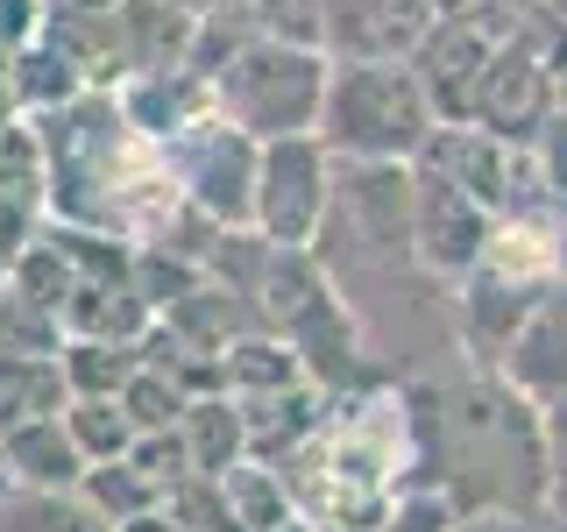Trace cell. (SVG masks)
I'll list each match as a JSON object with an SVG mask.
<instances>
[{"label":"cell","instance_id":"cell-1","mask_svg":"<svg viewBox=\"0 0 567 532\" xmlns=\"http://www.w3.org/2000/svg\"><path fill=\"white\" fill-rule=\"evenodd\" d=\"M412 390L419 490H440L454 519H539L554 497L546 405H532L504 369H440Z\"/></svg>","mask_w":567,"mask_h":532},{"label":"cell","instance_id":"cell-2","mask_svg":"<svg viewBox=\"0 0 567 532\" xmlns=\"http://www.w3.org/2000/svg\"><path fill=\"white\" fill-rule=\"evenodd\" d=\"M29 121L43 142V221L93 227L114 242H156L185 206L164 142L121 106L114 85H85Z\"/></svg>","mask_w":567,"mask_h":532},{"label":"cell","instance_id":"cell-3","mask_svg":"<svg viewBox=\"0 0 567 532\" xmlns=\"http://www.w3.org/2000/svg\"><path fill=\"white\" fill-rule=\"evenodd\" d=\"M291 490L298 519L319 532H377L419 490V440H412V390L369 383L341 390L319 426L284 461H270Z\"/></svg>","mask_w":567,"mask_h":532},{"label":"cell","instance_id":"cell-4","mask_svg":"<svg viewBox=\"0 0 567 532\" xmlns=\"http://www.w3.org/2000/svg\"><path fill=\"white\" fill-rule=\"evenodd\" d=\"M440 114L404 58H333L319 142L348 164H412L433 142Z\"/></svg>","mask_w":567,"mask_h":532},{"label":"cell","instance_id":"cell-5","mask_svg":"<svg viewBox=\"0 0 567 532\" xmlns=\"http://www.w3.org/2000/svg\"><path fill=\"white\" fill-rule=\"evenodd\" d=\"M327 71L333 58L319 43H284V35H256L213 71V100L220 114L248 129L256 142L277 135H312L319 106H327Z\"/></svg>","mask_w":567,"mask_h":532},{"label":"cell","instance_id":"cell-6","mask_svg":"<svg viewBox=\"0 0 567 532\" xmlns=\"http://www.w3.org/2000/svg\"><path fill=\"white\" fill-rule=\"evenodd\" d=\"M50 242L64 248V334H100V341H142L156 306L142 298V270H135V242L93 235V227H64L43 221Z\"/></svg>","mask_w":567,"mask_h":532},{"label":"cell","instance_id":"cell-7","mask_svg":"<svg viewBox=\"0 0 567 532\" xmlns=\"http://www.w3.org/2000/svg\"><path fill=\"white\" fill-rule=\"evenodd\" d=\"M333 171H341V156L312 135H277L256 150V213H248V227H262L270 242H298L312 248L319 221H327V200H333Z\"/></svg>","mask_w":567,"mask_h":532},{"label":"cell","instance_id":"cell-8","mask_svg":"<svg viewBox=\"0 0 567 532\" xmlns=\"http://www.w3.org/2000/svg\"><path fill=\"white\" fill-rule=\"evenodd\" d=\"M256 150H262V142L248 129H235L220 106L164 142L185 200L206 206L213 221H227V227H248V213H256Z\"/></svg>","mask_w":567,"mask_h":532},{"label":"cell","instance_id":"cell-9","mask_svg":"<svg viewBox=\"0 0 567 532\" xmlns=\"http://www.w3.org/2000/svg\"><path fill=\"white\" fill-rule=\"evenodd\" d=\"M277 334L291 341V355H298V369L319 383V390H369V383H390L383 369H377V355H369V341H362V327L348 319V306H341V291L333 284H319V291H306L291 313L277 319Z\"/></svg>","mask_w":567,"mask_h":532},{"label":"cell","instance_id":"cell-10","mask_svg":"<svg viewBox=\"0 0 567 532\" xmlns=\"http://www.w3.org/2000/svg\"><path fill=\"white\" fill-rule=\"evenodd\" d=\"M496 227V206H483L468 185H454L447 171L412 164V242L440 277H468L483 263V242Z\"/></svg>","mask_w":567,"mask_h":532},{"label":"cell","instance_id":"cell-11","mask_svg":"<svg viewBox=\"0 0 567 532\" xmlns=\"http://www.w3.org/2000/svg\"><path fill=\"white\" fill-rule=\"evenodd\" d=\"M489 50L496 35L468 14H433V29L412 43V64L425 100H433L440 121H475V93H483V71H489Z\"/></svg>","mask_w":567,"mask_h":532},{"label":"cell","instance_id":"cell-12","mask_svg":"<svg viewBox=\"0 0 567 532\" xmlns=\"http://www.w3.org/2000/svg\"><path fill=\"white\" fill-rule=\"evenodd\" d=\"M433 29L425 0H319V50L327 58H412Z\"/></svg>","mask_w":567,"mask_h":532},{"label":"cell","instance_id":"cell-13","mask_svg":"<svg viewBox=\"0 0 567 532\" xmlns=\"http://www.w3.org/2000/svg\"><path fill=\"white\" fill-rule=\"evenodd\" d=\"M496 369H504L532 405H560L567 398V277L539 291V306L525 313L518 341L504 348V362H496Z\"/></svg>","mask_w":567,"mask_h":532},{"label":"cell","instance_id":"cell-14","mask_svg":"<svg viewBox=\"0 0 567 532\" xmlns=\"http://www.w3.org/2000/svg\"><path fill=\"white\" fill-rule=\"evenodd\" d=\"M0 469H8L14 490H79V475L93 461L79 454L64 412H50V419H29L14 433H0Z\"/></svg>","mask_w":567,"mask_h":532},{"label":"cell","instance_id":"cell-15","mask_svg":"<svg viewBox=\"0 0 567 532\" xmlns=\"http://www.w3.org/2000/svg\"><path fill=\"white\" fill-rule=\"evenodd\" d=\"M192 29L199 14L177 0H121L114 8V35H121V71H171L192 58Z\"/></svg>","mask_w":567,"mask_h":532},{"label":"cell","instance_id":"cell-16","mask_svg":"<svg viewBox=\"0 0 567 532\" xmlns=\"http://www.w3.org/2000/svg\"><path fill=\"white\" fill-rule=\"evenodd\" d=\"M327 405H333V390H319V383H284V390H262V398H241L248 454H256V461H284L319 426Z\"/></svg>","mask_w":567,"mask_h":532},{"label":"cell","instance_id":"cell-17","mask_svg":"<svg viewBox=\"0 0 567 532\" xmlns=\"http://www.w3.org/2000/svg\"><path fill=\"white\" fill-rule=\"evenodd\" d=\"M177 433H185V454L199 475H227L248 454V419H241L235 390H199L185 405V419H177Z\"/></svg>","mask_w":567,"mask_h":532},{"label":"cell","instance_id":"cell-18","mask_svg":"<svg viewBox=\"0 0 567 532\" xmlns=\"http://www.w3.org/2000/svg\"><path fill=\"white\" fill-rule=\"evenodd\" d=\"M71 405V383L58 369V355H35V348H0V433L29 419H50Z\"/></svg>","mask_w":567,"mask_h":532},{"label":"cell","instance_id":"cell-19","mask_svg":"<svg viewBox=\"0 0 567 532\" xmlns=\"http://www.w3.org/2000/svg\"><path fill=\"white\" fill-rule=\"evenodd\" d=\"M164 327L177 334V341H192V348H206V355H220L235 334H248V327H262L256 313H248V298H235L220 277H199L185 298H177L171 313H156Z\"/></svg>","mask_w":567,"mask_h":532},{"label":"cell","instance_id":"cell-20","mask_svg":"<svg viewBox=\"0 0 567 532\" xmlns=\"http://www.w3.org/2000/svg\"><path fill=\"white\" fill-rule=\"evenodd\" d=\"M284 383H312L306 369H298L291 341H284L277 327H248L235 341L220 348V390H235V398H262V390H284Z\"/></svg>","mask_w":567,"mask_h":532},{"label":"cell","instance_id":"cell-21","mask_svg":"<svg viewBox=\"0 0 567 532\" xmlns=\"http://www.w3.org/2000/svg\"><path fill=\"white\" fill-rule=\"evenodd\" d=\"M58 369L71 383V398H121L128 377L142 369V341H100V334H64Z\"/></svg>","mask_w":567,"mask_h":532},{"label":"cell","instance_id":"cell-22","mask_svg":"<svg viewBox=\"0 0 567 532\" xmlns=\"http://www.w3.org/2000/svg\"><path fill=\"white\" fill-rule=\"evenodd\" d=\"M79 497L100 511L106 525H128V519H142V511L164 504V483H156L135 454H114V461H93V469L79 475Z\"/></svg>","mask_w":567,"mask_h":532},{"label":"cell","instance_id":"cell-23","mask_svg":"<svg viewBox=\"0 0 567 532\" xmlns=\"http://www.w3.org/2000/svg\"><path fill=\"white\" fill-rule=\"evenodd\" d=\"M220 490H227V511H235L241 532H277V525L298 519V504H291V490H284V475L270 469V461H256V454H241L235 469L220 475Z\"/></svg>","mask_w":567,"mask_h":532},{"label":"cell","instance_id":"cell-24","mask_svg":"<svg viewBox=\"0 0 567 532\" xmlns=\"http://www.w3.org/2000/svg\"><path fill=\"white\" fill-rule=\"evenodd\" d=\"M0 532H114L79 490H8L0 497Z\"/></svg>","mask_w":567,"mask_h":532},{"label":"cell","instance_id":"cell-25","mask_svg":"<svg viewBox=\"0 0 567 532\" xmlns=\"http://www.w3.org/2000/svg\"><path fill=\"white\" fill-rule=\"evenodd\" d=\"M71 93H85L79 64H71L43 29H35L29 43L14 50V100H22V114H43V106H58V100H71Z\"/></svg>","mask_w":567,"mask_h":532},{"label":"cell","instance_id":"cell-26","mask_svg":"<svg viewBox=\"0 0 567 532\" xmlns=\"http://www.w3.org/2000/svg\"><path fill=\"white\" fill-rule=\"evenodd\" d=\"M0 348H35V355H58L64 348V313L50 298H35L29 284L0 277Z\"/></svg>","mask_w":567,"mask_h":532},{"label":"cell","instance_id":"cell-27","mask_svg":"<svg viewBox=\"0 0 567 532\" xmlns=\"http://www.w3.org/2000/svg\"><path fill=\"white\" fill-rule=\"evenodd\" d=\"M64 426H71V440H79L85 461H114V454H128L135 440H142L121 398H71L64 405Z\"/></svg>","mask_w":567,"mask_h":532},{"label":"cell","instance_id":"cell-28","mask_svg":"<svg viewBox=\"0 0 567 532\" xmlns=\"http://www.w3.org/2000/svg\"><path fill=\"white\" fill-rule=\"evenodd\" d=\"M121 405H128V419H135V433H171L177 419H185V405H192V390L171 377V369H156V362H142L128 390H121Z\"/></svg>","mask_w":567,"mask_h":532},{"label":"cell","instance_id":"cell-29","mask_svg":"<svg viewBox=\"0 0 567 532\" xmlns=\"http://www.w3.org/2000/svg\"><path fill=\"white\" fill-rule=\"evenodd\" d=\"M0 192L43 213V142H35L29 114H14L8 129H0Z\"/></svg>","mask_w":567,"mask_h":532},{"label":"cell","instance_id":"cell-30","mask_svg":"<svg viewBox=\"0 0 567 532\" xmlns=\"http://www.w3.org/2000/svg\"><path fill=\"white\" fill-rule=\"evenodd\" d=\"M454 525H461V519H454V504H447L440 490H412L377 532H454Z\"/></svg>","mask_w":567,"mask_h":532},{"label":"cell","instance_id":"cell-31","mask_svg":"<svg viewBox=\"0 0 567 532\" xmlns=\"http://www.w3.org/2000/svg\"><path fill=\"white\" fill-rule=\"evenodd\" d=\"M35 235H43V213L0 192V270H14V256H22V248H29Z\"/></svg>","mask_w":567,"mask_h":532},{"label":"cell","instance_id":"cell-32","mask_svg":"<svg viewBox=\"0 0 567 532\" xmlns=\"http://www.w3.org/2000/svg\"><path fill=\"white\" fill-rule=\"evenodd\" d=\"M539 8H546V0H461V14H468V22H483L496 43H504V35H518Z\"/></svg>","mask_w":567,"mask_h":532},{"label":"cell","instance_id":"cell-33","mask_svg":"<svg viewBox=\"0 0 567 532\" xmlns=\"http://www.w3.org/2000/svg\"><path fill=\"white\" fill-rule=\"evenodd\" d=\"M546 469H554V504L567 519V398L546 405Z\"/></svg>","mask_w":567,"mask_h":532},{"label":"cell","instance_id":"cell-34","mask_svg":"<svg viewBox=\"0 0 567 532\" xmlns=\"http://www.w3.org/2000/svg\"><path fill=\"white\" fill-rule=\"evenodd\" d=\"M35 29H43V0H0V50H8V58L29 43Z\"/></svg>","mask_w":567,"mask_h":532},{"label":"cell","instance_id":"cell-35","mask_svg":"<svg viewBox=\"0 0 567 532\" xmlns=\"http://www.w3.org/2000/svg\"><path fill=\"white\" fill-rule=\"evenodd\" d=\"M121 0H43V14H114Z\"/></svg>","mask_w":567,"mask_h":532},{"label":"cell","instance_id":"cell-36","mask_svg":"<svg viewBox=\"0 0 567 532\" xmlns=\"http://www.w3.org/2000/svg\"><path fill=\"white\" fill-rule=\"evenodd\" d=\"M425 8H433V14H461V0H425Z\"/></svg>","mask_w":567,"mask_h":532},{"label":"cell","instance_id":"cell-37","mask_svg":"<svg viewBox=\"0 0 567 532\" xmlns=\"http://www.w3.org/2000/svg\"><path fill=\"white\" fill-rule=\"evenodd\" d=\"M277 532H319V525H306V519H291V525H277Z\"/></svg>","mask_w":567,"mask_h":532},{"label":"cell","instance_id":"cell-38","mask_svg":"<svg viewBox=\"0 0 567 532\" xmlns=\"http://www.w3.org/2000/svg\"><path fill=\"white\" fill-rule=\"evenodd\" d=\"M177 8H192V14H206V8H213V0H177Z\"/></svg>","mask_w":567,"mask_h":532},{"label":"cell","instance_id":"cell-39","mask_svg":"<svg viewBox=\"0 0 567 532\" xmlns=\"http://www.w3.org/2000/svg\"><path fill=\"white\" fill-rule=\"evenodd\" d=\"M560 114H567V64H560Z\"/></svg>","mask_w":567,"mask_h":532},{"label":"cell","instance_id":"cell-40","mask_svg":"<svg viewBox=\"0 0 567 532\" xmlns=\"http://www.w3.org/2000/svg\"><path fill=\"white\" fill-rule=\"evenodd\" d=\"M546 8H554V14H567V0H546Z\"/></svg>","mask_w":567,"mask_h":532}]
</instances>
